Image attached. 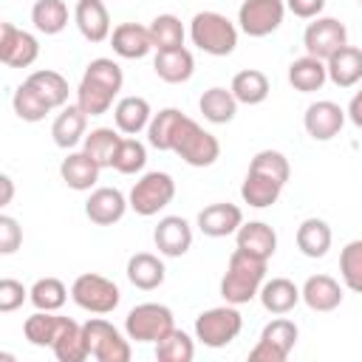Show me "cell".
I'll use <instances>...</instances> for the list:
<instances>
[{"label": "cell", "instance_id": "7", "mask_svg": "<svg viewBox=\"0 0 362 362\" xmlns=\"http://www.w3.org/2000/svg\"><path fill=\"white\" fill-rule=\"evenodd\" d=\"M297 337H300L297 322L294 320H286L280 314V317H274L272 322L263 325L257 345L249 351V359L252 362H286L288 354L297 345Z\"/></svg>", "mask_w": 362, "mask_h": 362}, {"label": "cell", "instance_id": "10", "mask_svg": "<svg viewBox=\"0 0 362 362\" xmlns=\"http://www.w3.org/2000/svg\"><path fill=\"white\" fill-rule=\"evenodd\" d=\"M286 0H243L238 8V28L246 37H269L283 25Z\"/></svg>", "mask_w": 362, "mask_h": 362}, {"label": "cell", "instance_id": "6", "mask_svg": "<svg viewBox=\"0 0 362 362\" xmlns=\"http://www.w3.org/2000/svg\"><path fill=\"white\" fill-rule=\"evenodd\" d=\"M173 198H175V181H173V175L164 173V170L144 173V175L133 184V189H130V195H127L130 209H133L136 215H141V218L158 215L164 206L173 204Z\"/></svg>", "mask_w": 362, "mask_h": 362}, {"label": "cell", "instance_id": "22", "mask_svg": "<svg viewBox=\"0 0 362 362\" xmlns=\"http://www.w3.org/2000/svg\"><path fill=\"white\" fill-rule=\"evenodd\" d=\"M99 173H102V167H99L85 150H71V153L62 158V164H59L62 181H65L71 189H76V192L93 189L96 181H99Z\"/></svg>", "mask_w": 362, "mask_h": 362}, {"label": "cell", "instance_id": "1", "mask_svg": "<svg viewBox=\"0 0 362 362\" xmlns=\"http://www.w3.org/2000/svg\"><path fill=\"white\" fill-rule=\"evenodd\" d=\"M266 263L257 255H249L243 249H235L226 260V272L221 277V297L232 305H246L260 294V286L266 280Z\"/></svg>", "mask_w": 362, "mask_h": 362}, {"label": "cell", "instance_id": "46", "mask_svg": "<svg viewBox=\"0 0 362 362\" xmlns=\"http://www.w3.org/2000/svg\"><path fill=\"white\" fill-rule=\"evenodd\" d=\"M249 170H257L263 175H272L283 187H286V181L291 175V164H288V158L280 150H257L252 156V161H249Z\"/></svg>", "mask_w": 362, "mask_h": 362}, {"label": "cell", "instance_id": "34", "mask_svg": "<svg viewBox=\"0 0 362 362\" xmlns=\"http://www.w3.org/2000/svg\"><path fill=\"white\" fill-rule=\"evenodd\" d=\"M51 351H54V356H57L59 362H85V359L90 356L85 328H82L76 320H71V317H68V322H65L62 334L54 339Z\"/></svg>", "mask_w": 362, "mask_h": 362}, {"label": "cell", "instance_id": "3", "mask_svg": "<svg viewBox=\"0 0 362 362\" xmlns=\"http://www.w3.org/2000/svg\"><path fill=\"white\" fill-rule=\"evenodd\" d=\"M189 40L209 57H229L238 48V25L221 11H198L189 20Z\"/></svg>", "mask_w": 362, "mask_h": 362}, {"label": "cell", "instance_id": "49", "mask_svg": "<svg viewBox=\"0 0 362 362\" xmlns=\"http://www.w3.org/2000/svg\"><path fill=\"white\" fill-rule=\"evenodd\" d=\"M286 8L300 20H314L322 14L325 0H286Z\"/></svg>", "mask_w": 362, "mask_h": 362}, {"label": "cell", "instance_id": "18", "mask_svg": "<svg viewBox=\"0 0 362 362\" xmlns=\"http://www.w3.org/2000/svg\"><path fill=\"white\" fill-rule=\"evenodd\" d=\"M110 48L122 59H141L153 51V37L147 25L139 23H119L110 31Z\"/></svg>", "mask_w": 362, "mask_h": 362}, {"label": "cell", "instance_id": "40", "mask_svg": "<svg viewBox=\"0 0 362 362\" xmlns=\"http://www.w3.org/2000/svg\"><path fill=\"white\" fill-rule=\"evenodd\" d=\"M192 356H195V339L181 328L167 331L156 342V359L158 362H192Z\"/></svg>", "mask_w": 362, "mask_h": 362}, {"label": "cell", "instance_id": "50", "mask_svg": "<svg viewBox=\"0 0 362 362\" xmlns=\"http://www.w3.org/2000/svg\"><path fill=\"white\" fill-rule=\"evenodd\" d=\"M345 113H348V119H351V124L354 127H359L362 130V88L351 96V102H348V107H345Z\"/></svg>", "mask_w": 362, "mask_h": 362}, {"label": "cell", "instance_id": "33", "mask_svg": "<svg viewBox=\"0 0 362 362\" xmlns=\"http://www.w3.org/2000/svg\"><path fill=\"white\" fill-rule=\"evenodd\" d=\"M229 90L235 93V99H238L240 105H263V102L269 99L272 85H269V76H266L263 71H257V68H243V71H238V74L232 76Z\"/></svg>", "mask_w": 362, "mask_h": 362}, {"label": "cell", "instance_id": "32", "mask_svg": "<svg viewBox=\"0 0 362 362\" xmlns=\"http://www.w3.org/2000/svg\"><path fill=\"white\" fill-rule=\"evenodd\" d=\"M280 192H283V184L274 181L272 175L257 173V170H249L246 178H243V184H240V198H243V204H249V206H255V209H266V206L277 204Z\"/></svg>", "mask_w": 362, "mask_h": 362}, {"label": "cell", "instance_id": "12", "mask_svg": "<svg viewBox=\"0 0 362 362\" xmlns=\"http://www.w3.org/2000/svg\"><path fill=\"white\" fill-rule=\"evenodd\" d=\"M40 57V42L31 31L17 28L14 23L0 25V62L6 68H28Z\"/></svg>", "mask_w": 362, "mask_h": 362}, {"label": "cell", "instance_id": "36", "mask_svg": "<svg viewBox=\"0 0 362 362\" xmlns=\"http://www.w3.org/2000/svg\"><path fill=\"white\" fill-rule=\"evenodd\" d=\"M116 96H119L116 90H110V88L102 85L99 79L82 74V82H79V88H76V105H79L88 116H102V113H107V110L113 107V99H116Z\"/></svg>", "mask_w": 362, "mask_h": 362}, {"label": "cell", "instance_id": "11", "mask_svg": "<svg viewBox=\"0 0 362 362\" xmlns=\"http://www.w3.org/2000/svg\"><path fill=\"white\" fill-rule=\"evenodd\" d=\"M303 45L305 54L317 59H328L342 45H348V28L337 17H314L303 31Z\"/></svg>", "mask_w": 362, "mask_h": 362}, {"label": "cell", "instance_id": "52", "mask_svg": "<svg viewBox=\"0 0 362 362\" xmlns=\"http://www.w3.org/2000/svg\"><path fill=\"white\" fill-rule=\"evenodd\" d=\"M359 6H362V0H359Z\"/></svg>", "mask_w": 362, "mask_h": 362}, {"label": "cell", "instance_id": "17", "mask_svg": "<svg viewBox=\"0 0 362 362\" xmlns=\"http://www.w3.org/2000/svg\"><path fill=\"white\" fill-rule=\"evenodd\" d=\"M74 23H76L79 34L93 45L110 40V14L102 0H76Z\"/></svg>", "mask_w": 362, "mask_h": 362}, {"label": "cell", "instance_id": "47", "mask_svg": "<svg viewBox=\"0 0 362 362\" xmlns=\"http://www.w3.org/2000/svg\"><path fill=\"white\" fill-rule=\"evenodd\" d=\"M25 300H28V288L20 280H14V277H3L0 280V311L3 314L17 311Z\"/></svg>", "mask_w": 362, "mask_h": 362}, {"label": "cell", "instance_id": "21", "mask_svg": "<svg viewBox=\"0 0 362 362\" xmlns=\"http://www.w3.org/2000/svg\"><path fill=\"white\" fill-rule=\"evenodd\" d=\"M85 127H88V113L79 105H65L59 107L54 124H51V139L62 150H74L79 141H85Z\"/></svg>", "mask_w": 362, "mask_h": 362}, {"label": "cell", "instance_id": "30", "mask_svg": "<svg viewBox=\"0 0 362 362\" xmlns=\"http://www.w3.org/2000/svg\"><path fill=\"white\" fill-rule=\"evenodd\" d=\"M65 322H68V317H62V314H57V311H40V308H37L31 317H25L23 334H25V339H28L31 345H37V348H51L54 339L62 334Z\"/></svg>", "mask_w": 362, "mask_h": 362}, {"label": "cell", "instance_id": "41", "mask_svg": "<svg viewBox=\"0 0 362 362\" xmlns=\"http://www.w3.org/2000/svg\"><path fill=\"white\" fill-rule=\"evenodd\" d=\"M28 300L34 308L40 311H59L68 300V288L59 277H40L31 288H28Z\"/></svg>", "mask_w": 362, "mask_h": 362}, {"label": "cell", "instance_id": "25", "mask_svg": "<svg viewBox=\"0 0 362 362\" xmlns=\"http://www.w3.org/2000/svg\"><path fill=\"white\" fill-rule=\"evenodd\" d=\"M328 79L337 88H354L362 82V48L356 45H342L337 54L325 59Z\"/></svg>", "mask_w": 362, "mask_h": 362}, {"label": "cell", "instance_id": "19", "mask_svg": "<svg viewBox=\"0 0 362 362\" xmlns=\"http://www.w3.org/2000/svg\"><path fill=\"white\" fill-rule=\"evenodd\" d=\"M300 294H303V303L311 311H320V314H328V311L342 305V286L331 274H311L303 283Z\"/></svg>", "mask_w": 362, "mask_h": 362}, {"label": "cell", "instance_id": "5", "mask_svg": "<svg viewBox=\"0 0 362 362\" xmlns=\"http://www.w3.org/2000/svg\"><path fill=\"white\" fill-rule=\"evenodd\" d=\"M71 300L88 314H110L122 303L119 286L96 272H85L71 283Z\"/></svg>", "mask_w": 362, "mask_h": 362}, {"label": "cell", "instance_id": "26", "mask_svg": "<svg viewBox=\"0 0 362 362\" xmlns=\"http://www.w3.org/2000/svg\"><path fill=\"white\" fill-rule=\"evenodd\" d=\"M124 272H127V280H130L136 288H141V291L158 288V286L164 283V277H167L164 260H161L158 255H153V252H136V255H130Z\"/></svg>", "mask_w": 362, "mask_h": 362}, {"label": "cell", "instance_id": "35", "mask_svg": "<svg viewBox=\"0 0 362 362\" xmlns=\"http://www.w3.org/2000/svg\"><path fill=\"white\" fill-rule=\"evenodd\" d=\"M11 107H14V113H17V119H23V122H42L54 107L48 105V99L28 82V79H23L17 88H14V96H11Z\"/></svg>", "mask_w": 362, "mask_h": 362}, {"label": "cell", "instance_id": "15", "mask_svg": "<svg viewBox=\"0 0 362 362\" xmlns=\"http://www.w3.org/2000/svg\"><path fill=\"white\" fill-rule=\"evenodd\" d=\"M153 243L164 257H181L192 246V226L181 215H164L153 229Z\"/></svg>", "mask_w": 362, "mask_h": 362}, {"label": "cell", "instance_id": "38", "mask_svg": "<svg viewBox=\"0 0 362 362\" xmlns=\"http://www.w3.org/2000/svg\"><path fill=\"white\" fill-rule=\"evenodd\" d=\"M31 23L40 34L54 37L68 25V6L62 0H37L31 6Z\"/></svg>", "mask_w": 362, "mask_h": 362}, {"label": "cell", "instance_id": "37", "mask_svg": "<svg viewBox=\"0 0 362 362\" xmlns=\"http://www.w3.org/2000/svg\"><path fill=\"white\" fill-rule=\"evenodd\" d=\"M122 139H124V136H119V130H113V127H93V130L85 136L82 150L105 170V167H113V156H116Z\"/></svg>", "mask_w": 362, "mask_h": 362}, {"label": "cell", "instance_id": "2", "mask_svg": "<svg viewBox=\"0 0 362 362\" xmlns=\"http://www.w3.org/2000/svg\"><path fill=\"white\" fill-rule=\"evenodd\" d=\"M167 153H175L189 167H212L221 158V141L209 130H204L195 119L181 113L170 133Z\"/></svg>", "mask_w": 362, "mask_h": 362}, {"label": "cell", "instance_id": "9", "mask_svg": "<svg viewBox=\"0 0 362 362\" xmlns=\"http://www.w3.org/2000/svg\"><path fill=\"white\" fill-rule=\"evenodd\" d=\"M82 328L88 337L90 356L96 362H127L130 359V337L122 334L113 322L102 317H90L88 322H82Z\"/></svg>", "mask_w": 362, "mask_h": 362}, {"label": "cell", "instance_id": "43", "mask_svg": "<svg viewBox=\"0 0 362 362\" xmlns=\"http://www.w3.org/2000/svg\"><path fill=\"white\" fill-rule=\"evenodd\" d=\"M339 277L342 286L362 294V238L348 240L339 252Z\"/></svg>", "mask_w": 362, "mask_h": 362}, {"label": "cell", "instance_id": "8", "mask_svg": "<svg viewBox=\"0 0 362 362\" xmlns=\"http://www.w3.org/2000/svg\"><path fill=\"white\" fill-rule=\"evenodd\" d=\"M173 328H175L173 311L161 303H139L124 317V334L133 342H158Z\"/></svg>", "mask_w": 362, "mask_h": 362}, {"label": "cell", "instance_id": "31", "mask_svg": "<svg viewBox=\"0 0 362 362\" xmlns=\"http://www.w3.org/2000/svg\"><path fill=\"white\" fill-rule=\"evenodd\" d=\"M238 105L240 102L235 99V93L229 88H221V85L206 88L198 99V110L204 113V119L209 124H229L238 113Z\"/></svg>", "mask_w": 362, "mask_h": 362}, {"label": "cell", "instance_id": "28", "mask_svg": "<svg viewBox=\"0 0 362 362\" xmlns=\"http://www.w3.org/2000/svg\"><path fill=\"white\" fill-rule=\"evenodd\" d=\"M294 240H297V249L305 257H314L317 260V257H325L328 255V249L334 243V232H331L328 221H322V218H305L297 226Z\"/></svg>", "mask_w": 362, "mask_h": 362}, {"label": "cell", "instance_id": "14", "mask_svg": "<svg viewBox=\"0 0 362 362\" xmlns=\"http://www.w3.org/2000/svg\"><path fill=\"white\" fill-rule=\"evenodd\" d=\"M127 209H130V201L116 187H96V189H90V195L85 201V215L96 226H113V223H119Z\"/></svg>", "mask_w": 362, "mask_h": 362}, {"label": "cell", "instance_id": "48", "mask_svg": "<svg viewBox=\"0 0 362 362\" xmlns=\"http://www.w3.org/2000/svg\"><path fill=\"white\" fill-rule=\"evenodd\" d=\"M23 243V226L11 215H0V255H14Z\"/></svg>", "mask_w": 362, "mask_h": 362}, {"label": "cell", "instance_id": "20", "mask_svg": "<svg viewBox=\"0 0 362 362\" xmlns=\"http://www.w3.org/2000/svg\"><path fill=\"white\" fill-rule=\"evenodd\" d=\"M153 71L161 82L167 85H181L189 82V76L195 74V59L189 54V48H167V51H156L153 57Z\"/></svg>", "mask_w": 362, "mask_h": 362}, {"label": "cell", "instance_id": "4", "mask_svg": "<svg viewBox=\"0 0 362 362\" xmlns=\"http://www.w3.org/2000/svg\"><path fill=\"white\" fill-rule=\"evenodd\" d=\"M240 331H243V317L232 303L206 308L195 317V339L206 348H226L229 342L238 339Z\"/></svg>", "mask_w": 362, "mask_h": 362}, {"label": "cell", "instance_id": "39", "mask_svg": "<svg viewBox=\"0 0 362 362\" xmlns=\"http://www.w3.org/2000/svg\"><path fill=\"white\" fill-rule=\"evenodd\" d=\"M45 99H48V105L57 110V107H65L68 105V79L59 74V71H51V68H40V71H31L28 76H25Z\"/></svg>", "mask_w": 362, "mask_h": 362}, {"label": "cell", "instance_id": "13", "mask_svg": "<svg viewBox=\"0 0 362 362\" xmlns=\"http://www.w3.org/2000/svg\"><path fill=\"white\" fill-rule=\"evenodd\" d=\"M345 119H348V113H345L337 102H331V99H317V102H311V105L305 107V113H303V127H305V133H308L314 141H331V139H337V136L342 133Z\"/></svg>", "mask_w": 362, "mask_h": 362}, {"label": "cell", "instance_id": "51", "mask_svg": "<svg viewBox=\"0 0 362 362\" xmlns=\"http://www.w3.org/2000/svg\"><path fill=\"white\" fill-rule=\"evenodd\" d=\"M0 187H3V195H0V206H8L11 204V198H14V181H11V175H0Z\"/></svg>", "mask_w": 362, "mask_h": 362}, {"label": "cell", "instance_id": "45", "mask_svg": "<svg viewBox=\"0 0 362 362\" xmlns=\"http://www.w3.org/2000/svg\"><path fill=\"white\" fill-rule=\"evenodd\" d=\"M178 116H181V110H178V107H161L158 113H153V119H150V124H147V141H150V147H156V150L167 153L170 133H173V127H175Z\"/></svg>", "mask_w": 362, "mask_h": 362}, {"label": "cell", "instance_id": "23", "mask_svg": "<svg viewBox=\"0 0 362 362\" xmlns=\"http://www.w3.org/2000/svg\"><path fill=\"white\" fill-rule=\"evenodd\" d=\"M150 119H153V107L144 96H122L113 105L116 130L124 133V136H139L141 130H147Z\"/></svg>", "mask_w": 362, "mask_h": 362}, {"label": "cell", "instance_id": "24", "mask_svg": "<svg viewBox=\"0 0 362 362\" xmlns=\"http://www.w3.org/2000/svg\"><path fill=\"white\" fill-rule=\"evenodd\" d=\"M257 297H260V305H263L269 314H274V317L294 311V305L303 300L300 286L291 283L288 277H272V280H263Z\"/></svg>", "mask_w": 362, "mask_h": 362}, {"label": "cell", "instance_id": "44", "mask_svg": "<svg viewBox=\"0 0 362 362\" xmlns=\"http://www.w3.org/2000/svg\"><path fill=\"white\" fill-rule=\"evenodd\" d=\"M144 164H147V147L136 136H124L113 156V170L122 175H136L144 170Z\"/></svg>", "mask_w": 362, "mask_h": 362}, {"label": "cell", "instance_id": "27", "mask_svg": "<svg viewBox=\"0 0 362 362\" xmlns=\"http://www.w3.org/2000/svg\"><path fill=\"white\" fill-rule=\"evenodd\" d=\"M235 243L238 249L269 260L277 252V232L263 221H249V223H240V229L235 232Z\"/></svg>", "mask_w": 362, "mask_h": 362}, {"label": "cell", "instance_id": "42", "mask_svg": "<svg viewBox=\"0 0 362 362\" xmlns=\"http://www.w3.org/2000/svg\"><path fill=\"white\" fill-rule=\"evenodd\" d=\"M147 28H150L156 51H167V48H181L184 45L187 31H184V23L175 14H158V17H153V23Z\"/></svg>", "mask_w": 362, "mask_h": 362}, {"label": "cell", "instance_id": "29", "mask_svg": "<svg viewBox=\"0 0 362 362\" xmlns=\"http://www.w3.org/2000/svg\"><path fill=\"white\" fill-rule=\"evenodd\" d=\"M328 82V68H325V59H317L311 54L305 57H297L291 65H288V85L300 93H314L320 90L322 85Z\"/></svg>", "mask_w": 362, "mask_h": 362}, {"label": "cell", "instance_id": "16", "mask_svg": "<svg viewBox=\"0 0 362 362\" xmlns=\"http://www.w3.org/2000/svg\"><path fill=\"white\" fill-rule=\"evenodd\" d=\"M201 235L206 238H226V235H235L243 223V212L238 204H229V201H218V204H209L198 212L195 218Z\"/></svg>", "mask_w": 362, "mask_h": 362}]
</instances>
